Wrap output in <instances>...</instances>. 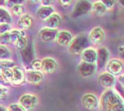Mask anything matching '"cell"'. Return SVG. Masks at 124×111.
Segmentation results:
<instances>
[{
    "instance_id": "obj_38",
    "label": "cell",
    "mask_w": 124,
    "mask_h": 111,
    "mask_svg": "<svg viewBox=\"0 0 124 111\" xmlns=\"http://www.w3.org/2000/svg\"><path fill=\"white\" fill-rule=\"evenodd\" d=\"M0 85H3V86H5V85H7V82H5V81L3 79V76H2L1 71H0Z\"/></svg>"
},
{
    "instance_id": "obj_11",
    "label": "cell",
    "mask_w": 124,
    "mask_h": 111,
    "mask_svg": "<svg viewBox=\"0 0 124 111\" xmlns=\"http://www.w3.org/2000/svg\"><path fill=\"white\" fill-rule=\"evenodd\" d=\"M91 7L92 3L89 1H78L72 10V16L80 17L82 15H85L89 11H91Z\"/></svg>"
},
{
    "instance_id": "obj_29",
    "label": "cell",
    "mask_w": 124,
    "mask_h": 111,
    "mask_svg": "<svg viewBox=\"0 0 124 111\" xmlns=\"http://www.w3.org/2000/svg\"><path fill=\"white\" fill-rule=\"evenodd\" d=\"M0 44L2 45H9L11 44V38H10V32L9 33H4V34H0Z\"/></svg>"
},
{
    "instance_id": "obj_41",
    "label": "cell",
    "mask_w": 124,
    "mask_h": 111,
    "mask_svg": "<svg viewBox=\"0 0 124 111\" xmlns=\"http://www.w3.org/2000/svg\"><path fill=\"white\" fill-rule=\"evenodd\" d=\"M122 88H123V89H124V85H123V86H122Z\"/></svg>"
},
{
    "instance_id": "obj_12",
    "label": "cell",
    "mask_w": 124,
    "mask_h": 111,
    "mask_svg": "<svg viewBox=\"0 0 124 111\" xmlns=\"http://www.w3.org/2000/svg\"><path fill=\"white\" fill-rule=\"evenodd\" d=\"M45 74L40 71H33L27 70L26 71V81L30 85H39L44 81Z\"/></svg>"
},
{
    "instance_id": "obj_19",
    "label": "cell",
    "mask_w": 124,
    "mask_h": 111,
    "mask_svg": "<svg viewBox=\"0 0 124 111\" xmlns=\"http://www.w3.org/2000/svg\"><path fill=\"white\" fill-rule=\"evenodd\" d=\"M45 23H46L47 28H50V29L53 30H57L60 28V25L62 24V17L58 13L54 12L50 17L45 20Z\"/></svg>"
},
{
    "instance_id": "obj_15",
    "label": "cell",
    "mask_w": 124,
    "mask_h": 111,
    "mask_svg": "<svg viewBox=\"0 0 124 111\" xmlns=\"http://www.w3.org/2000/svg\"><path fill=\"white\" fill-rule=\"evenodd\" d=\"M81 59L83 62H87V64H97L98 51L92 47H88L82 52Z\"/></svg>"
},
{
    "instance_id": "obj_23",
    "label": "cell",
    "mask_w": 124,
    "mask_h": 111,
    "mask_svg": "<svg viewBox=\"0 0 124 111\" xmlns=\"http://www.w3.org/2000/svg\"><path fill=\"white\" fill-rule=\"evenodd\" d=\"M26 35L24 31L18 30V29H12L10 31V38H11V44H15L22 36Z\"/></svg>"
},
{
    "instance_id": "obj_33",
    "label": "cell",
    "mask_w": 124,
    "mask_h": 111,
    "mask_svg": "<svg viewBox=\"0 0 124 111\" xmlns=\"http://www.w3.org/2000/svg\"><path fill=\"white\" fill-rule=\"evenodd\" d=\"M10 31H12L11 24H7V23H2V24H0V34L9 33Z\"/></svg>"
},
{
    "instance_id": "obj_30",
    "label": "cell",
    "mask_w": 124,
    "mask_h": 111,
    "mask_svg": "<svg viewBox=\"0 0 124 111\" xmlns=\"http://www.w3.org/2000/svg\"><path fill=\"white\" fill-rule=\"evenodd\" d=\"M30 70L33 71H40L41 72V60L40 59H34L30 64Z\"/></svg>"
},
{
    "instance_id": "obj_26",
    "label": "cell",
    "mask_w": 124,
    "mask_h": 111,
    "mask_svg": "<svg viewBox=\"0 0 124 111\" xmlns=\"http://www.w3.org/2000/svg\"><path fill=\"white\" fill-rule=\"evenodd\" d=\"M15 66L16 64L13 59H2V60H0V71H3L7 69H13Z\"/></svg>"
},
{
    "instance_id": "obj_4",
    "label": "cell",
    "mask_w": 124,
    "mask_h": 111,
    "mask_svg": "<svg viewBox=\"0 0 124 111\" xmlns=\"http://www.w3.org/2000/svg\"><path fill=\"white\" fill-rule=\"evenodd\" d=\"M124 62L120 58H111L105 66V72L111 74L114 76H119L123 71Z\"/></svg>"
},
{
    "instance_id": "obj_2",
    "label": "cell",
    "mask_w": 124,
    "mask_h": 111,
    "mask_svg": "<svg viewBox=\"0 0 124 111\" xmlns=\"http://www.w3.org/2000/svg\"><path fill=\"white\" fill-rule=\"evenodd\" d=\"M88 44V37L84 34H80V35L73 37L72 41L68 45V52L72 55H78V54H82L84 50L89 47Z\"/></svg>"
},
{
    "instance_id": "obj_1",
    "label": "cell",
    "mask_w": 124,
    "mask_h": 111,
    "mask_svg": "<svg viewBox=\"0 0 124 111\" xmlns=\"http://www.w3.org/2000/svg\"><path fill=\"white\" fill-rule=\"evenodd\" d=\"M100 111H124V99L114 89H106L99 98Z\"/></svg>"
},
{
    "instance_id": "obj_8",
    "label": "cell",
    "mask_w": 124,
    "mask_h": 111,
    "mask_svg": "<svg viewBox=\"0 0 124 111\" xmlns=\"http://www.w3.org/2000/svg\"><path fill=\"white\" fill-rule=\"evenodd\" d=\"M98 68H97V65L95 64H87V62H83L81 61L78 66V74L81 76V77H90L91 75L97 72Z\"/></svg>"
},
{
    "instance_id": "obj_21",
    "label": "cell",
    "mask_w": 124,
    "mask_h": 111,
    "mask_svg": "<svg viewBox=\"0 0 124 111\" xmlns=\"http://www.w3.org/2000/svg\"><path fill=\"white\" fill-rule=\"evenodd\" d=\"M107 12V8L102 1H94L92 2L91 13L97 17H103Z\"/></svg>"
},
{
    "instance_id": "obj_35",
    "label": "cell",
    "mask_w": 124,
    "mask_h": 111,
    "mask_svg": "<svg viewBox=\"0 0 124 111\" xmlns=\"http://www.w3.org/2000/svg\"><path fill=\"white\" fill-rule=\"evenodd\" d=\"M58 3H60L63 7H68L69 5H71L73 2L72 1H63V0H61V1H58Z\"/></svg>"
},
{
    "instance_id": "obj_32",
    "label": "cell",
    "mask_w": 124,
    "mask_h": 111,
    "mask_svg": "<svg viewBox=\"0 0 124 111\" xmlns=\"http://www.w3.org/2000/svg\"><path fill=\"white\" fill-rule=\"evenodd\" d=\"M9 111H26L18 103H12L8 106Z\"/></svg>"
},
{
    "instance_id": "obj_16",
    "label": "cell",
    "mask_w": 124,
    "mask_h": 111,
    "mask_svg": "<svg viewBox=\"0 0 124 111\" xmlns=\"http://www.w3.org/2000/svg\"><path fill=\"white\" fill-rule=\"evenodd\" d=\"M33 23H34V18L32 17L31 14L26 13L24 15H22L20 18H18L17 29L18 30H21V31H24V32H26L27 30H29V29L32 28Z\"/></svg>"
},
{
    "instance_id": "obj_25",
    "label": "cell",
    "mask_w": 124,
    "mask_h": 111,
    "mask_svg": "<svg viewBox=\"0 0 124 111\" xmlns=\"http://www.w3.org/2000/svg\"><path fill=\"white\" fill-rule=\"evenodd\" d=\"M29 42H30V40H29V37H28L27 35H24V36H22L19 40L16 42L15 44V48L17 49L19 52H21V51H23L26 48L28 47V44H29Z\"/></svg>"
},
{
    "instance_id": "obj_22",
    "label": "cell",
    "mask_w": 124,
    "mask_h": 111,
    "mask_svg": "<svg viewBox=\"0 0 124 111\" xmlns=\"http://www.w3.org/2000/svg\"><path fill=\"white\" fill-rule=\"evenodd\" d=\"M12 21H13V18L10 11L3 7H0V24L2 23L11 24Z\"/></svg>"
},
{
    "instance_id": "obj_14",
    "label": "cell",
    "mask_w": 124,
    "mask_h": 111,
    "mask_svg": "<svg viewBox=\"0 0 124 111\" xmlns=\"http://www.w3.org/2000/svg\"><path fill=\"white\" fill-rule=\"evenodd\" d=\"M57 30H53L50 28L44 27L39 30L38 36L43 42H50V41H55L56 35H57Z\"/></svg>"
},
{
    "instance_id": "obj_9",
    "label": "cell",
    "mask_w": 124,
    "mask_h": 111,
    "mask_svg": "<svg viewBox=\"0 0 124 111\" xmlns=\"http://www.w3.org/2000/svg\"><path fill=\"white\" fill-rule=\"evenodd\" d=\"M58 69V64L54 58L45 57L41 59V72L44 74H53Z\"/></svg>"
},
{
    "instance_id": "obj_36",
    "label": "cell",
    "mask_w": 124,
    "mask_h": 111,
    "mask_svg": "<svg viewBox=\"0 0 124 111\" xmlns=\"http://www.w3.org/2000/svg\"><path fill=\"white\" fill-rule=\"evenodd\" d=\"M117 81H118V82H119V84L121 85V87H122L123 85H124V72L121 73L120 75L118 76V77H117Z\"/></svg>"
},
{
    "instance_id": "obj_20",
    "label": "cell",
    "mask_w": 124,
    "mask_h": 111,
    "mask_svg": "<svg viewBox=\"0 0 124 111\" xmlns=\"http://www.w3.org/2000/svg\"><path fill=\"white\" fill-rule=\"evenodd\" d=\"M20 54L22 57V61L24 64L30 65L31 62L34 60V45H33L32 42H29L28 47L23 51H21Z\"/></svg>"
},
{
    "instance_id": "obj_40",
    "label": "cell",
    "mask_w": 124,
    "mask_h": 111,
    "mask_svg": "<svg viewBox=\"0 0 124 111\" xmlns=\"http://www.w3.org/2000/svg\"><path fill=\"white\" fill-rule=\"evenodd\" d=\"M119 3H120L121 5H123V7H124V1H120V2H119Z\"/></svg>"
},
{
    "instance_id": "obj_28",
    "label": "cell",
    "mask_w": 124,
    "mask_h": 111,
    "mask_svg": "<svg viewBox=\"0 0 124 111\" xmlns=\"http://www.w3.org/2000/svg\"><path fill=\"white\" fill-rule=\"evenodd\" d=\"M1 73H2V76H3V79L5 81V82H7V84H11L12 77H13V70L7 69V70L1 71Z\"/></svg>"
},
{
    "instance_id": "obj_31",
    "label": "cell",
    "mask_w": 124,
    "mask_h": 111,
    "mask_svg": "<svg viewBox=\"0 0 124 111\" xmlns=\"http://www.w3.org/2000/svg\"><path fill=\"white\" fill-rule=\"evenodd\" d=\"M9 95V88L3 85H0V101H3Z\"/></svg>"
},
{
    "instance_id": "obj_37",
    "label": "cell",
    "mask_w": 124,
    "mask_h": 111,
    "mask_svg": "<svg viewBox=\"0 0 124 111\" xmlns=\"http://www.w3.org/2000/svg\"><path fill=\"white\" fill-rule=\"evenodd\" d=\"M119 55H120L121 58L124 59V44L121 45V47L119 48Z\"/></svg>"
},
{
    "instance_id": "obj_18",
    "label": "cell",
    "mask_w": 124,
    "mask_h": 111,
    "mask_svg": "<svg viewBox=\"0 0 124 111\" xmlns=\"http://www.w3.org/2000/svg\"><path fill=\"white\" fill-rule=\"evenodd\" d=\"M54 12L55 11H54V7H53V5H43L41 4L40 7L36 10L35 15L39 20L45 21L48 17H50Z\"/></svg>"
},
{
    "instance_id": "obj_6",
    "label": "cell",
    "mask_w": 124,
    "mask_h": 111,
    "mask_svg": "<svg viewBox=\"0 0 124 111\" xmlns=\"http://www.w3.org/2000/svg\"><path fill=\"white\" fill-rule=\"evenodd\" d=\"M82 105L88 111H94L99 108V98L93 93H86L82 96Z\"/></svg>"
},
{
    "instance_id": "obj_27",
    "label": "cell",
    "mask_w": 124,
    "mask_h": 111,
    "mask_svg": "<svg viewBox=\"0 0 124 111\" xmlns=\"http://www.w3.org/2000/svg\"><path fill=\"white\" fill-rule=\"evenodd\" d=\"M11 55L12 52L7 45H2L0 44V60L2 59H11Z\"/></svg>"
},
{
    "instance_id": "obj_39",
    "label": "cell",
    "mask_w": 124,
    "mask_h": 111,
    "mask_svg": "<svg viewBox=\"0 0 124 111\" xmlns=\"http://www.w3.org/2000/svg\"><path fill=\"white\" fill-rule=\"evenodd\" d=\"M0 111H9V109H8V107H4V106H2V105H0Z\"/></svg>"
},
{
    "instance_id": "obj_24",
    "label": "cell",
    "mask_w": 124,
    "mask_h": 111,
    "mask_svg": "<svg viewBox=\"0 0 124 111\" xmlns=\"http://www.w3.org/2000/svg\"><path fill=\"white\" fill-rule=\"evenodd\" d=\"M11 14L16 17H18V18H20L22 15H24L26 14V11H24V7L22 5L21 3H14V5L11 8Z\"/></svg>"
},
{
    "instance_id": "obj_3",
    "label": "cell",
    "mask_w": 124,
    "mask_h": 111,
    "mask_svg": "<svg viewBox=\"0 0 124 111\" xmlns=\"http://www.w3.org/2000/svg\"><path fill=\"white\" fill-rule=\"evenodd\" d=\"M18 104L26 111H33L38 105V97L34 93H24L19 97Z\"/></svg>"
},
{
    "instance_id": "obj_10",
    "label": "cell",
    "mask_w": 124,
    "mask_h": 111,
    "mask_svg": "<svg viewBox=\"0 0 124 111\" xmlns=\"http://www.w3.org/2000/svg\"><path fill=\"white\" fill-rule=\"evenodd\" d=\"M115 82H116V76L107 72H102L98 76V84L101 87L105 88V90L112 89V87L115 86Z\"/></svg>"
},
{
    "instance_id": "obj_13",
    "label": "cell",
    "mask_w": 124,
    "mask_h": 111,
    "mask_svg": "<svg viewBox=\"0 0 124 111\" xmlns=\"http://www.w3.org/2000/svg\"><path fill=\"white\" fill-rule=\"evenodd\" d=\"M73 39V35L70 31L67 30H61L57 32V35H56L55 38V42L61 47H67V45L70 44V42L72 41Z\"/></svg>"
},
{
    "instance_id": "obj_7",
    "label": "cell",
    "mask_w": 124,
    "mask_h": 111,
    "mask_svg": "<svg viewBox=\"0 0 124 111\" xmlns=\"http://www.w3.org/2000/svg\"><path fill=\"white\" fill-rule=\"evenodd\" d=\"M13 77L11 85L15 87L22 86L26 81V70L20 66H15L13 68Z\"/></svg>"
},
{
    "instance_id": "obj_5",
    "label": "cell",
    "mask_w": 124,
    "mask_h": 111,
    "mask_svg": "<svg viewBox=\"0 0 124 111\" xmlns=\"http://www.w3.org/2000/svg\"><path fill=\"white\" fill-rule=\"evenodd\" d=\"M88 41L91 45H99L101 44L105 39V31L101 27H94L90 30L88 34Z\"/></svg>"
},
{
    "instance_id": "obj_17",
    "label": "cell",
    "mask_w": 124,
    "mask_h": 111,
    "mask_svg": "<svg viewBox=\"0 0 124 111\" xmlns=\"http://www.w3.org/2000/svg\"><path fill=\"white\" fill-rule=\"evenodd\" d=\"M98 51V59H97V68H105L106 64L109 60V51L105 47H101Z\"/></svg>"
},
{
    "instance_id": "obj_34",
    "label": "cell",
    "mask_w": 124,
    "mask_h": 111,
    "mask_svg": "<svg viewBox=\"0 0 124 111\" xmlns=\"http://www.w3.org/2000/svg\"><path fill=\"white\" fill-rule=\"evenodd\" d=\"M103 3H104V5L106 7V8L107 10H109V8H111L114 5L117 3V1H107V0H104V1H102Z\"/></svg>"
}]
</instances>
